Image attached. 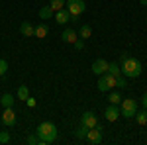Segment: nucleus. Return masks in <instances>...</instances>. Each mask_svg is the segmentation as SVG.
Returning a JSON list of instances; mask_svg holds the SVG:
<instances>
[{
    "instance_id": "1",
    "label": "nucleus",
    "mask_w": 147,
    "mask_h": 145,
    "mask_svg": "<svg viewBox=\"0 0 147 145\" xmlns=\"http://www.w3.org/2000/svg\"><path fill=\"white\" fill-rule=\"evenodd\" d=\"M35 132L39 137V145H49L57 139V125L53 122H41Z\"/></svg>"
},
{
    "instance_id": "2",
    "label": "nucleus",
    "mask_w": 147,
    "mask_h": 145,
    "mask_svg": "<svg viewBox=\"0 0 147 145\" xmlns=\"http://www.w3.org/2000/svg\"><path fill=\"white\" fill-rule=\"evenodd\" d=\"M120 71H122V75L127 78H136L141 75V63L137 61V59H134V57H125V59H122V65H120Z\"/></svg>"
},
{
    "instance_id": "3",
    "label": "nucleus",
    "mask_w": 147,
    "mask_h": 145,
    "mask_svg": "<svg viewBox=\"0 0 147 145\" xmlns=\"http://www.w3.org/2000/svg\"><path fill=\"white\" fill-rule=\"evenodd\" d=\"M67 10L69 14L73 16V18H79L82 12L86 10V4H84V0H67Z\"/></svg>"
},
{
    "instance_id": "4",
    "label": "nucleus",
    "mask_w": 147,
    "mask_h": 145,
    "mask_svg": "<svg viewBox=\"0 0 147 145\" xmlns=\"http://www.w3.org/2000/svg\"><path fill=\"white\" fill-rule=\"evenodd\" d=\"M136 112H137V102L134 98H124L122 100V110H120V114L124 118H134Z\"/></svg>"
},
{
    "instance_id": "5",
    "label": "nucleus",
    "mask_w": 147,
    "mask_h": 145,
    "mask_svg": "<svg viewBox=\"0 0 147 145\" xmlns=\"http://www.w3.org/2000/svg\"><path fill=\"white\" fill-rule=\"evenodd\" d=\"M116 86V77L114 75H110V73H104V75H100V78H98V90L100 92H106V90H110Z\"/></svg>"
},
{
    "instance_id": "6",
    "label": "nucleus",
    "mask_w": 147,
    "mask_h": 145,
    "mask_svg": "<svg viewBox=\"0 0 147 145\" xmlns=\"http://www.w3.org/2000/svg\"><path fill=\"white\" fill-rule=\"evenodd\" d=\"M80 123L90 129V127H96V125H98V118L94 116V112H84V114L80 116Z\"/></svg>"
},
{
    "instance_id": "7",
    "label": "nucleus",
    "mask_w": 147,
    "mask_h": 145,
    "mask_svg": "<svg viewBox=\"0 0 147 145\" xmlns=\"http://www.w3.org/2000/svg\"><path fill=\"white\" fill-rule=\"evenodd\" d=\"M86 139H88L90 143H100V141H102V127H100V125L90 127L88 134H86Z\"/></svg>"
},
{
    "instance_id": "8",
    "label": "nucleus",
    "mask_w": 147,
    "mask_h": 145,
    "mask_svg": "<svg viewBox=\"0 0 147 145\" xmlns=\"http://www.w3.org/2000/svg\"><path fill=\"white\" fill-rule=\"evenodd\" d=\"M106 71H108V61L106 59H96L92 63V73L94 75H104Z\"/></svg>"
},
{
    "instance_id": "9",
    "label": "nucleus",
    "mask_w": 147,
    "mask_h": 145,
    "mask_svg": "<svg viewBox=\"0 0 147 145\" xmlns=\"http://www.w3.org/2000/svg\"><path fill=\"white\" fill-rule=\"evenodd\" d=\"M2 123L4 125H14L16 123V112L12 108H4V112H2Z\"/></svg>"
},
{
    "instance_id": "10",
    "label": "nucleus",
    "mask_w": 147,
    "mask_h": 145,
    "mask_svg": "<svg viewBox=\"0 0 147 145\" xmlns=\"http://www.w3.org/2000/svg\"><path fill=\"white\" fill-rule=\"evenodd\" d=\"M104 118H106L108 122H116V120L120 118V110L116 108V104H110V106L104 110Z\"/></svg>"
},
{
    "instance_id": "11",
    "label": "nucleus",
    "mask_w": 147,
    "mask_h": 145,
    "mask_svg": "<svg viewBox=\"0 0 147 145\" xmlns=\"http://www.w3.org/2000/svg\"><path fill=\"white\" fill-rule=\"evenodd\" d=\"M69 18H71V14H69L67 8H61V10L55 12V20L59 26H65V24H69Z\"/></svg>"
},
{
    "instance_id": "12",
    "label": "nucleus",
    "mask_w": 147,
    "mask_h": 145,
    "mask_svg": "<svg viewBox=\"0 0 147 145\" xmlns=\"http://www.w3.org/2000/svg\"><path fill=\"white\" fill-rule=\"evenodd\" d=\"M20 32H22V35H26V37H34L35 35V26H32L30 22H22Z\"/></svg>"
},
{
    "instance_id": "13",
    "label": "nucleus",
    "mask_w": 147,
    "mask_h": 145,
    "mask_svg": "<svg viewBox=\"0 0 147 145\" xmlns=\"http://www.w3.org/2000/svg\"><path fill=\"white\" fill-rule=\"evenodd\" d=\"M61 37H63V41H65V43H75V41L79 39V34H77L75 30H65Z\"/></svg>"
},
{
    "instance_id": "14",
    "label": "nucleus",
    "mask_w": 147,
    "mask_h": 145,
    "mask_svg": "<svg viewBox=\"0 0 147 145\" xmlns=\"http://www.w3.org/2000/svg\"><path fill=\"white\" fill-rule=\"evenodd\" d=\"M79 37H80V39H88V37H92V28L88 26V24L80 26V30H79Z\"/></svg>"
},
{
    "instance_id": "15",
    "label": "nucleus",
    "mask_w": 147,
    "mask_h": 145,
    "mask_svg": "<svg viewBox=\"0 0 147 145\" xmlns=\"http://www.w3.org/2000/svg\"><path fill=\"white\" fill-rule=\"evenodd\" d=\"M53 16H55V12H53L51 6H43V8L39 10V18H41V20H49V18H53Z\"/></svg>"
},
{
    "instance_id": "16",
    "label": "nucleus",
    "mask_w": 147,
    "mask_h": 145,
    "mask_svg": "<svg viewBox=\"0 0 147 145\" xmlns=\"http://www.w3.org/2000/svg\"><path fill=\"white\" fill-rule=\"evenodd\" d=\"M14 102H16V98H14L12 94H4V96H0V104H2L4 108H12Z\"/></svg>"
},
{
    "instance_id": "17",
    "label": "nucleus",
    "mask_w": 147,
    "mask_h": 145,
    "mask_svg": "<svg viewBox=\"0 0 147 145\" xmlns=\"http://www.w3.org/2000/svg\"><path fill=\"white\" fill-rule=\"evenodd\" d=\"M47 34H49V30H47L45 24H39V26H35V37L43 39V37H47Z\"/></svg>"
},
{
    "instance_id": "18",
    "label": "nucleus",
    "mask_w": 147,
    "mask_h": 145,
    "mask_svg": "<svg viewBox=\"0 0 147 145\" xmlns=\"http://www.w3.org/2000/svg\"><path fill=\"white\" fill-rule=\"evenodd\" d=\"M86 134H88V127H86V125H82V123L75 129V135H77V139H79V141H80V139H86Z\"/></svg>"
},
{
    "instance_id": "19",
    "label": "nucleus",
    "mask_w": 147,
    "mask_h": 145,
    "mask_svg": "<svg viewBox=\"0 0 147 145\" xmlns=\"http://www.w3.org/2000/svg\"><path fill=\"white\" fill-rule=\"evenodd\" d=\"M134 118H136V122L139 123V125H145V123H147V108L143 112H136Z\"/></svg>"
},
{
    "instance_id": "20",
    "label": "nucleus",
    "mask_w": 147,
    "mask_h": 145,
    "mask_svg": "<svg viewBox=\"0 0 147 145\" xmlns=\"http://www.w3.org/2000/svg\"><path fill=\"white\" fill-rule=\"evenodd\" d=\"M16 96H18V100H28V96H30L28 86H26V84H22V86L18 88V92H16Z\"/></svg>"
},
{
    "instance_id": "21",
    "label": "nucleus",
    "mask_w": 147,
    "mask_h": 145,
    "mask_svg": "<svg viewBox=\"0 0 147 145\" xmlns=\"http://www.w3.org/2000/svg\"><path fill=\"white\" fill-rule=\"evenodd\" d=\"M106 73H110V75H114V77H120V75H122L118 63H108V71H106Z\"/></svg>"
},
{
    "instance_id": "22",
    "label": "nucleus",
    "mask_w": 147,
    "mask_h": 145,
    "mask_svg": "<svg viewBox=\"0 0 147 145\" xmlns=\"http://www.w3.org/2000/svg\"><path fill=\"white\" fill-rule=\"evenodd\" d=\"M65 4H67V0H51V2H49V6L53 8V12L61 10V8H65Z\"/></svg>"
},
{
    "instance_id": "23",
    "label": "nucleus",
    "mask_w": 147,
    "mask_h": 145,
    "mask_svg": "<svg viewBox=\"0 0 147 145\" xmlns=\"http://www.w3.org/2000/svg\"><path fill=\"white\" fill-rule=\"evenodd\" d=\"M6 73H8V63L4 59H0V77H4Z\"/></svg>"
},
{
    "instance_id": "24",
    "label": "nucleus",
    "mask_w": 147,
    "mask_h": 145,
    "mask_svg": "<svg viewBox=\"0 0 147 145\" xmlns=\"http://www.w3.org/2000/svg\"><path fill=\"white\" fill-rule=\"evenodd\" d=\"M120 102H122V96L118 92H112L110 94V104H120Z\"/></svg>"
},
{
    "instance_id": "25",
    "label": "nucleus",
    "mask_w": 147,
    "mask_h": 145,
    "mask_svg": "<svg viewBox=\"0 0 147 145\" xmlns=\"http://www.w3.org/2000/svg\"><path fill=\"white\" fill-rule=\"evenodd\" d=\"M116 86H118V88H125V86H127V84H125V78L122 77V75L116 77Z\"/></svg>"
},
{
    "instance_id": "26",
    "label": "nucleus",
    "mask_w": 147,
    "mask_h": 145,
    "mask_svg": "<svg viewBox=\"0 0 147 145\" xmlns=\"http://www.w3.org/2000/svg\"><path fill=\"white\" fill-rule=\"evenodd\" d=\"M8 141H10V135L6 132H0V143H8Z\"/></svg>"
},
{
    "instance_id": "27",
    "label": "nucleus",
    "mask_w": 147,
    "mask_h": 145,
    "mask_svg": "<svg viewBox=\"0 0 147 145\" xmlns=\"http://www.w3.org/2000/svg\"><path fill=\"white\" fill-rule=\"evenodd\" d=\"M28 143H30V145H37V143H39V137H35V135H30V137H28Z\"/></svg>"
},
{
    "instance_id": "28",
    "label": "nucleus",
    "mask_w": 147,
    "mask_h": 145,
    "mask_svg": "<svg viewBox=\"0 0 147 145\" xmlns=\"http://www.w3.org/2000/svg\"><path fill=\"white\" fill-rule=\"evenodd\" d=\"M75 47H77V51H80V49H82V47H84V39H77V41H75Z\"/></svg>"
},
{
    "instance_id": "29",
    "label": "nucleus",
    "mask_w": 147,
    "mask_h": 145,
    "mask_svg": "<svg viewBox=\"0 0 147 145\" xmlns=\"http://www.w3.org/2000/svg\"><path fill=\"white\" fill-rule=\"evenodd\" d=\"M26 104H28L30 108H35V98H34V96H28V100H26Z\"/></svg>"
},
{
    "instance_id": "30",
    "label": "nucleus",
    "mask_w": 147,
    "mask_h": 145,
    "mask_svg": "<svg viewBox=\"0 0 147 145\" xmlns=\"http://www.w3.org/2000/svg\"><path fill=\"white\" fill-rule=\"evenodd\" d=\"M141 104H143V108H147V92L141 96Z\"/></svg>"
},
{
    "instance_id": "31",
    "label": "nucleus",
    "mask_w": 147,
    "mask_h": 145,
    "mask_svg": "<svg viewBox=\"0 0 147 145\" xmlns=\"http://www.w3.org/2000/svg\"><path fill=\"white\" fill-rule=\"evenodd\" d=\"M141 2V6H147V0H139Z\"/></svg>"
}]
</instances>
